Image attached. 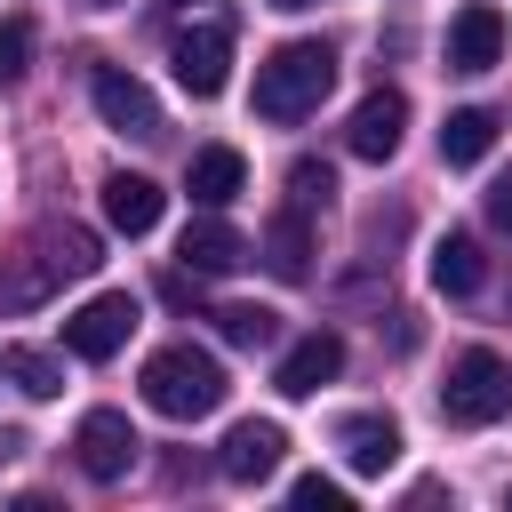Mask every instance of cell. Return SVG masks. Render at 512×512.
<instances>
[{
	"label": "cell",
	"mask_w": 512,
	"mask_h": 512,
	"mask_svg": "<svg viewBox=\"0 0 512 512\" xmlns=\"http://www.w3.org/2000/svg\"><path fill=\"white\" fill-rule=\"evenodd\" d=\"M144 400L160 408V416H176V424H192V416H208V408H224V360L216 352H200V344H160L152 360H144Z\"/></svg>",
	"instance_id": "obj_1"
},
{
	"label": "cell",
	"mask_w": 512,
	"mask_h": 512,
	"mask_svg": "<svg viewBox=\"0 0 512 512\" xmlns=\"http://www.w3.org/2000/svg\"><path fill=\"white\" fill-rule=\"evenodd\" d=\"M336 88V48L328 40H288L256 64V112L264 120H304Z\"/></svg>",
	"instance_id": "obj_2"
},
{
	"label": "cell",
	"mask_w": 512,
	"mask_h": 512,
	"mask_svg": "<svg viewBox=\"0 0 512 512\" xmlns=\"http://www.w3.org/2000/svg\"><path fill=\"white\" fill-rule=\"evenodd\" d=\"M504 408H512V368H504L488 344L456 352V360H448V384H440V416H448V424H496Z\"/></svg>",
	"instance_id": "obj_3"
},
{
	"label": "cell",
	"mask_w": 512,
	"mask_h": 512,
	"mask_svg": "<svg viewBox=\"0 0 512 512\" xmlns=\"http://www.w3.org/2000/svg\"><path fill=\"white\" fill-rule=\"evenodd\" d=\"M136 320H144V312H136V296H128V288L88 296L80 312H64V352H72V360H112V352L136 336Z\"/></svg>",
	"instance_id": "obj_4"
},
{
	"label": "cell",
	"mask_w": 512,
	"mask_h": 512,
	"mask_svg": "<svg viewBox=\"0 0 512 512\" xmlns=\"http://www.w3.org/2000/svg\"><path fill=\"white\" fill-rule=\"evenodd\" d=\"M88 96H96L104 128H120V136H136V144H152V136H160V104H152V88H144L136 72H120V64H96Z\"/></svg>",
	"instance_id": "obj_5"
},
{
	"label": "cell",
	"mask_w": 512,
	"mask_h": 512,
	"mask_svg": "<svg viewBox=\"0 0 512 512\" xmlns=\"http://www.w3.org/2000/svg\"><path fill=\"white\" fill-rule=\"evenodd\" d=\"M504 64V16H496V0H464L456 16H448V72H496Z\"/></svg>",
	"instance_id": "obj_6"
},
{
	"label": "cell",
	"mask_w": 512,
	"mask_h": 512,
	"mask_svg": "<svg viewBox=\"0 0 512 512\" xmlns=\"http://www.w3.org/2000/svg\"><path fill=\"white\" fill-rule=\"evenodd\" d=\"M168 64H176L184 96H224V80H232V24H192Z\"/></svg>",
	"instance_id": "obj_7"
},
{
	"label": "cell",
	"mask_w": 512,
	"mask_h": 512,
	"mask_svg": "<svg viewBox=\"0 0 512 512\" xmlns=\"http://www.w3.org/2000/svg\"><path fill=\"white\" fill-rule=\"evenodd\" d=\"M72 456H80L88 480H120V472L136 464V424H128L120 408H88L80 432H72Z\"/></svg>",
	"instance_id": "obj_8"
},
{
	"label": "cell",
	"mask_w": 512,
	"mask_h": 512,
	"mask_svg": "<svg viewBox=\"0 0 512 512\" xmlns=\"http://www.w3.org/2000/svg\"><path fill=\"white\" fill-rule=\"evenodd\" d=\"M280 456H288V432H280L272 416H248V424H232V432H224L216 472H224V480H240V488H256V480H272V472H280Z\"/></svg>",
	"instance_id": "obj_9"
},
{
	"label": "cell",
	"mask_w": 512,
	"mask_h": 512,
	"mask_svg": "<svg viewBox=\"0 0 512 512\" xmlns=\"http://www.w3.org/2000/svg\"><path fill=\"white\" fill-rule=\"evenodd\" d=\"M400 136H408V96H400V88H368V96L352 104V128H344L352 160H392Z\"/></svg>",
	"instance_id": "obj_10"
},
{
	"label": "cell",
	"mask_w": 512,
	"mask_h": 512,
	"mask_svg": "<svg viewBox=\"0 0 512 512\" xmlns=\"http://www.w3.org/2000/svg\"><path fill=\"white\" fill-rule=\"evenodd\" d=\"M336 368H344V336H336V328H312V336H296V344L280 352V376H272V384H280L288 400H312L320 384H336Z\"/></svg>",
	"instance_id": "obj_11"
},
{
	"label": "cell",
	"mask_w": 512,
	"mask_h": 512,
	"mask_svg": "<svg viewBox=\"0 0 512 512\" xmlns=\"http://www.w3.org/2000/svg\"><path fill=\"white\" fill-rule=\"evenodd\" d=\"M184 192H192L200 208H232V200L248 192V160H240L232 144H200L192 168H184Z\"/></svg>",
	"instance_id": "obj_12"
},
{
	"label": "cell",
	"mask_w": 512,
	"mask_h": 512,
	"mask_svg": "<svg viewBox=\"0 0 512 512\" xmlns=\"http://www.w3.org/2000/svg\"><path fill=\"white\" fill-rule=\"evenodd\" d=\"M160 208H168V192H160L152 176H128V168H112V176H104V224H112V232H128V240H136V232H152V224H160Z\"/></svg>",
	"instance_id": "obj_13"
},
{
	"label": "cell",
	"mask_w": 512,
	"mask_h": 512,
	"mask_svg": "<svg viewBox=\"0 0 512 512\" xmlns=\"http://www.w3.org/2000/svg\"><path fill=\"white\" fill-rule=\"evenodd\" d=\"M176 264H184V272H232V264H248V240H240V232L208 208V216H192V224H184Z\"/></svg>",
	"instance_id": "obj_14"
},
{
	"label": "cell",
	"mask_w": 512,
	"mask_h": 512,
	"mask_svg": "<svg viewBox=\"0 0 512 512\" xmlns=\"http://www.w3.org/2000/svg\"><path fill=\"white\" fill-rule=\"evenodd\" d=\"M336 448H344L352 472L376 480V472L400 464V424H392V416H344V424H336Z\"/></svg>",
	"instance_id": "obj_15"
},
{
	"label": "cell",
	"mask_w": 512,
	"mask_h": 512,
	"mask_svg": "<svg viewBox=\"0 0 512 512\" xmlns=\"http://www.w3.org/2000/svg\"><path fill=\"white\" fill-rule=\"evenodd\" d=\"M96 264H104V240L88 224H48L40 232V272L48 280H88Z\"/></svg>",
	"instance_id": "obj_16"
},
{
	"label": "cell",
	"mask_w": 512,
	"mask_h": 512,
	"mask_svg": "<svg viewBox=\"0 0 512 512\" xmlns=\"http://www.w3.org/2000/svg\"><path fill=\"white\" fill-rule=\"evenodd\" d=\"M488 144H496V112H488V104H456V112L440 120V160H448V168L488 160Z\"/></svg>",
	"instance_id": "obj_17"
},
{
	"label": "cell",
	"mask_w": 512,
	"mask_h": 512,
	"mask_svg": "<svg viewBox=\"0 0 512 512\" xmlns=\"http://www.w3.org/2000/svg\"><path fill=\"white\" fill-rule=\"evenodd\" d=\"M264 264L280 280H312V224H304V208H280L264 224Z\"/></svg>",
	"instance_id": "obj_18"
},
{
	"label": "cell",
	"mask_w": 512,
	"mask_h": 512,
	"mask_svg": "<svg viewBox=\"0 0 512 512\" xmlns=\"http://www.w3.org/2000/svg\"><path fill=\"white\" fill-rule=\"evenodd\" d=\"M480 280H488V256H480V240H472V232L432 240V288H440V296H472Z\"/></svg>",
	"instance_id": "obj_19"
},
{
	"label": "cell",
	"mask_w": 512,
	"mask_h": 512,
	"mask_svg": "<svg viewBox=\"0 0 512 512\" xmlns=\"http://www.w3.org/2000/svg\"><path fill=\"white\" fill-rule=\"evenodd\" d=\"M0 368H8V376H16V384H24L32 400H56V392H64V360H56V352L8 344V352H0Z\"/></svg>",
	"instance_id": "obj_20"
},
{
	"label": "cell",
	"mask_w": 512,
	"mask_h": 512,
	"mask_svg": "<svg viewBox=\"0 0 512 512\" xmlns=\"http://www.w3.org/2000/svg\"><path fill=\"white\" fill-rule=\"evenodd\" d=\"M216 328H224V344H248V352H256V344L280 336V312H272V304H224Z\"/></svg>",
	"instance_id": "obj_21"
},
{
	"label": "cell",
	"mask_w": 512,
	"mask_h": 512,
	"mask_svg": "<svg viewBox=\"0 0 512 512\" xmlns=\"http://www.w3.org/2000/svg\"><path fill=\"white\" fill-rule=\"evenodd\" d=\"M32 64V16H0V88H16Z\"/></svg>",
	"instance_id": "obj_22"
},
{
	"label": "cell",
	"mask_w": 512,
	"mask_h": 512,
	"mask_svg": "<svg viewBox=\"0 0 512 512\" xmlns=\"http://www.w3.org/2000/svg\"><path fill=\"white\" fill-rule=\"evenodd\" d=\"M288 192H296V208H328L336 168H328V160H296V168H288Z\"/></svg>",
	"instance_id": "obj_23"
},
{
	"label": "cell",
	"mask_w": 512,
	"mask_h": 512,
	"mask_svg": "<svg viewBox=\"0 0 512 512\" xmlns=\"http://www.w3.org/2000/svg\"><path fill=\"white\" fill-rule=\"evenodd\" d=\"M288 504H296V512H344V488L320 480V472H304V480L288 488Z\"/></svg>",
	"instance_id": "obj_24"
},
{
	"label": "cell",
	"mask_w": 512,
	"mask_h": 512,
	"mask_svg": "<svg viewBox=\"0 0 512 512\" xmlns=\"http://www.w3.org/2000/svg\"><path fill=\"white\" fill-rule=\"evenodd\" d=\"M488 224H496V232H512V176H496V184H488Z\"/></svg>",
	"instance_id": "obj_25"
},
{
	"label": "cell",
	"mask_w": 512,
	"mask_h": 512,
	"mask_svg": "<svg viewBox=\"0 0 512 512\" xmlns=\"http://www.w3.org/2000/svg\"><path fill=\"white\" fill-rule=\"evenodd\" d=\"M264 8H288V16H296V8H312V0H264Z\"/></svg>",
	"instance_id": "obj_26"
},
{
	"label": "cell",
	"mask_w": 512,
	"mask_h": 512,
	"mask_svg": "<svg viewBox=\"0 0 512 512\" xmlns=\"http://www.w3.org/2000/svg\"><path fill=\"white\" fill-rule=\"evenodd\" d=\"M88 8H120V0H88Z\"/></svg>",
	"instance_id": "obj_27"
},
{
	"label": "cell",
	"mask_w": 512,
	"mask_h": 512,
	"mask_svg": "<svg viewBox=\"0 0 512 512\" xmlns=\"http://www.w3.org/2000/svg\"><path fill=\"white\" fill-rule=\"evenodd\" d=\"M184 8H192V0H184Z\"/></svg>",
	"instance_id": "obj_28"
}]
</instances>
